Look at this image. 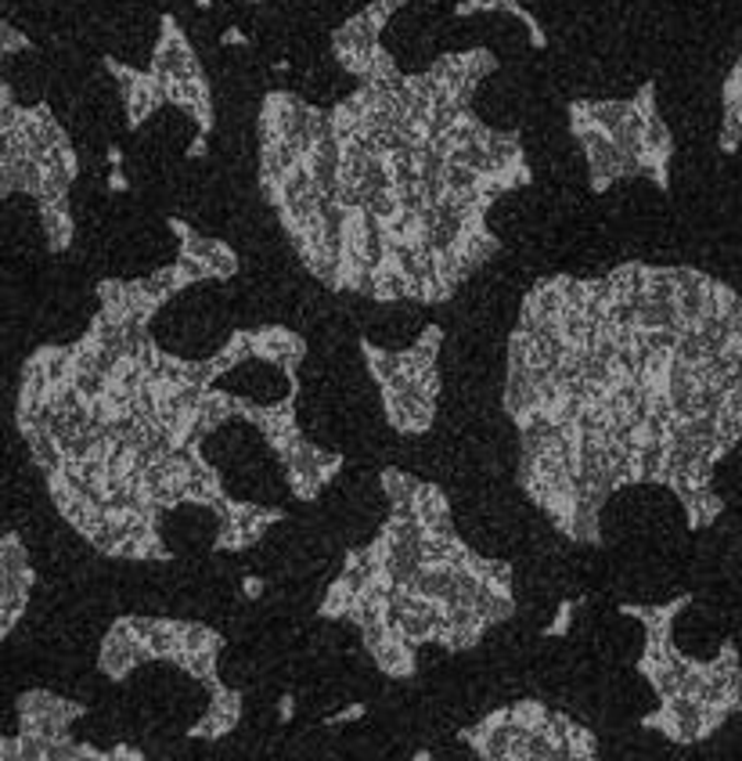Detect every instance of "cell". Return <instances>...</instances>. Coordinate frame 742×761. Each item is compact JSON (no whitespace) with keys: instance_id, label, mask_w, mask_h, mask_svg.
I'll return each instance as SVG.
<instances>
[{"instance_id":"obj_1","label":"cell","mask_w":742,"mask_h":761,"mask_svg":"<svg viewBox=\"0 0 742 761\" xmlns=\"http://www.w3.org/2000/svg\"><path fill=\"white\" fill-rule=\"evenodd\" d=\"M15 51H33V41L25 33H19L11 22H4V55L11 58Z\"/></svg>"},{"instance_id":"obj_2","label":"cell","mask_w":742,"mask_h":761,"mask_svg":"<svg viewBox=\"0 0 742 761\" xmlns=\"http://www.w3.org/2000/svg\"><path fill=\"white\" fill-rule=\"evenodd\" d=\"M106 188L115 191V196H123V191H130V180H126V174L120 170V166H112V174L106 177Z\"/></svg>"},{"instance_id":"obj_3","label":"cell","mask_w":742,"mask_h":761,"mask_svg":"<svg viewBox=\"0 0 742 761\" xmlns=\"http://www.w3.org/2000/svg\"><path fill=\"white\" fill-rule=\"evenodd\" d=\"M220 44H224V47H250V36H245L242 30H234V25H231V30L220 33Z\"/></svg>"},{"instance_id":"obj_4","label":"cell","mask_w":742,"mask_h":761,"mask_svg":"<svg viewBox=\"0 0 742 761\" xmlns=\"http://www.w3.org/2000/svg\"><path fill=\"white\" fill-rule=\"evenodd\" d=\"M210 152V134H195V141L188 145V159H202Z\"/></svg>"},{"instance_id":"obj_5","label":"cell","mask_w":742,"mask_h":761,"mask_svg":"<svg viewBox=\"0 0 742 761\" xmlns=\"http://www.w3.org/2000/svg\"><path fill=\"white\" fill-rule=\"evenodd\" d=\"M109 163L112 166H123V152L120 148H109Z\"/></svg>"},{"instance_id":"obj_6","label":"cell","mask_w":742,"mask_h":761,"mask_svg":"<svg viewBox=\"0 0 742 761\" xmlns=\"http://www.w3.org/2000/svg\"><path fill=\"white\" fill-rule=\"evenodd\" d=\"M195 4H199V8L206 11V8H210V4H213V0H195Z\"/></svg>"}]
</instances>
